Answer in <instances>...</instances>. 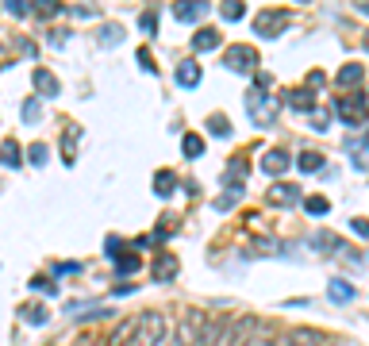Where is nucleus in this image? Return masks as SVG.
I'll return each instance as SVG.
<instances>
[{
	"mask_svg": "<svg viewBox=\"0 0 369 346\" xmlns=\"http://www.w3.org/2000/svg\"><path fill=\"white\" fill-rule=\"evenodd\" d=\"M165 338V320L162 312H139L131 320H123L112 331L108 346H158Z\"/></svg>",
	"mask_w": 369,
	"mask_h": 346,
	"instance_id": "obj_1",
	"label": "nucleus"
},
{
	"mask_svg": "<svg viewBox=\"0 0 369 346\" xmlns=\"http://www.w3.org/2000/svg\"><path fill=\"white\" fill-rule=\"evenodd\" d=\"M335 115L343 120V124H366L369 120V89L361 85V89H354V92H346V97H338L335 100Z\"/></svg>",
	"mask_w": 369,
	"mask_h": 346,
	"instance_id": "obj_2",
	"label": "nucleus"
},
{
	"mask_svg": "<svg viewBox=\"0 0 369 346\" xmlns=\"http://www.w3.org/2000/svg\"><path fill=\"white\" fill-rule=\"evenodd\" d=\"M204 335H208V315L197 312V308H189V312L181 315L173 343L177 346H204Z\"/></svg>",
	"mask_w": 369,
	"mask_h": 346,
	"instance_id": "obj_3",
	"label": "nucleus"
},
{
	"mask_svg": "<svg viewBox=\"0 0 369 346\" xmlns=\"http://www.w3.org/2000/svg\"><path fill=\"white\" fill-rule=\"evenodd\" d=\"M223 66L227 69H235V74H254L258 69V50L254 47H243V42H238V47H227V54H223Z\"/></svg>",
	"mask_w": 369,
	"mask_h": 346,
	"instance_id": "obj_4",
	"label": "nucleus"
},
{
	"mask_svg": "<svg viewBox=\"0 0 369 346\" xmlns=\"http://www.w3.org/2000/svg\"><path fill=\"white\" fill-rule=\"evenodd\" d=\"M285 27H288V12L285 8H265L262 16L254 19V35H262V39H277Z\"/></svg>",
	"mask_w": 369,
	"mask_h": 346,
	"instance_id": "obj_5",
	"label": "nucleus"
},
{
	"mask_svg": "<svg viewBox=\"0 0 369 346\" xmlns=\"http://www.w3.org/2000/svg\"><path fill=\"white\" fill-rule=\"evenodd\" d=\"M265 200H270L273 208H293L296 200H304V192H300V185H293V181H277Z\"/></svg>",
	"mask_w": 369,
	"mask_h": 346,
	"instance_id": "obj_6",
	"label": "nucleus"
},
{
	"mask_svg": "<svg viewBox=\"0 0 369 346\" xmlns=\"http://www.w3.org/2000/svg\"><path fill=\"white\" fill-rule=\"evenodd\" d=\"M335 85H338V89H343V92H354V89H361V85H366V69H361L358 62H350V66H343V69H338Z\"/></svg>",
	"mask_w": 369,
	"mask_h": 346,
	"instance_id": "obj_7",
	"label": "nucleus"
},
{
	"mask_svg": "<svg viewBox=\"0 0 369 346\" xmlns=\"http://www.w3.org/2000/svg\"><path fill=\"white\" fill-rule=\"evenodd\" d=\"M285 104L293 108V112H312V108H315V92L308 89V85H296V89L285 92Z\"/></svg>",
	"mask_w": 369,
	"mask_h": 346,
	"instance_id": "obj_8",
	"label": "nucleus"
},
{
	"mask_svg": "<svg viewBox=\"0 0 369 346\" xmlns=\"http://www.w3.org/2000/svg\"><path fill=\"white\" fill-rule=\"evenodd\" d=\"M288 170V154L281 147H273V150H265L262 154V173H270V177H281V173Z\"/></svg>",
	"mask_w": 369,
	"mask_h": 346,
	"instance_id": "obj_9",
	"label": "nucleus"
},
{
	"mask_svg": "<svg viewBox=\"0 0 369 346\" xmlns=\"http://www.w3.org/2000/svg\"><path fill=\"white\" fill-rule=\"evenodd\" d=\"M308 247L320 250V254H338V250H343V242H338L335 231H315L312 239H308Z\"/></svg>",
	"mask_w": 369,
	"mask_h": 346,
	"instance_id": "obj_10",
	"label": "nucleus"
},
{
	"mask_svg": "<svg viewBox=\"0 0 369 346\" xmlns=\"http://www.w3.org/2000/svg\"><path fill=\"white\" fill-rule=\"evenodd\" d=\"M150 277H154V281H173V277H177V258H173V254H158L154 265H150Z\"/></svg>",
	"mask_w": 369,
	"mask_h": 346,
	"instance_id": "obj_11",
	"label": "nucleus"
},
{
	"mask_svg": "<svg viewBox=\"0 0 369 346\" xmlns=\"http://www.w3.org/2000/svg\"><path fill=\"white\" fill-rule=\"evenodd\" d=\"M220 31H215V27H200L197 35H192V50H197V54H204V50H215L220 47Z\"/></svg>",
	"mask_w": 369,
	"mask_h": 346,
	"instance_id": "obj_12",
	"label": "nucleus"
},
{
	"mask_svg": "<svg viewBox=\"0 0 369 346\" xmlns=\"http://www.w3.org/2000/svg\"><path fill=\"white\" fill-rule=\"evenodd\" d=\"M177 85H181V89H197V85H200V66L192 62V58L177 66Z\"/></svg>",
	"mask_w": 369,
	"mask_h": 346,
	"instance_id": "obj_13",
	"label": "nucleus"
},
{
	"mask_svg": "<svg viewBox=\"0 0 369 346\" xmlns=\"http://www.w3.org/2000/svg\"><path fill=\"white\" fill-rule=\"evenodd\" d=\"M35 89H39V97H58L62 85H58V77L50 69H35Z\"/></svg>",
	"mask_w": 369,
	"mask_h": 346,
	"instance_id": "obj_14",
	"label": "nucleus"
},
{
	"mask_svg": "<svg viewBox=\"0 0 369 346\" xmlns=\"http://www.w3.org/2000/svg\"><path fill=\"white\" fill-rule=\"evenodd\" d=\"M346 150L354 154V165H358V170H369V135H361V142L350 139V142H346Z\"/></svg>",
	"mask_w": 369,
	"mask_h": 346,
	"instance_id": "obj_15",
	"label": "nucleus"
},
{
	"mask_svg": "<svg viewBox=\"0 0 369 346\" xmlns=\"http://www.w3.org/2000/svg\"><path fill=\"white\" fill-rule=\"evenodd\" d=\"M204 12H208V4H173V16H177L181 24H197Z\"/></svg>",
	"mask_w": 369,
	"mask_h": 346,
	"instance_id": "obj_16",
	"label": "nucleus"
},
{
	"mask_svg": "<svg viewBox=\"0 0 369 346\" xmlns=\"http://www.w3.org/2000/svg\"><path fill=\"white\" fill-rule=\"evenodd\" d=\"M173 189H177V177H173L170 170H158L154 173V192H158V197H170Z\"/></svg>",
	"mask_w": 369,
	"mask_h": 346,
	"instance_id": "obj_17",
	"label": "nucleus"
},
{
	"mask_svg": "<svg viewBox=\"0 0 369 346\" xmlns=\"http://www.w3.org/2000/svg\"><path fill=\"white\" fill-rule=\"evenodd\" d=\"M288 346H323V335L320 331H293V335H288Z\"/></svg>",
	"mask_w": 369,
	"mask_h": 346,
	"instance_id": "obj_18",
	"label": "nucleus"
},
{
	"mask_svg": "<svg viewBox=\"0 0 369 346\" xmlns=\"http://www.w3.org/2000/svg\"><path fill=\"white\" fill-rule=\"evenodd\" d=\"M300 170L304 173H323V154H320V150H304V154H300Z\"/></svg>",
	"mask_w": 369,
	"mask_h": 346,
	"instance_id": "obj_19",
	"label": "nucleus"
},
{
	"mask_svg": "<svg viewBox=\"0 0 369 346\" xmlns=\"http://www.w3.org/2000/svg\"><path fill=\"white\" fill-rule=\"evenodd\" d=\"M0 158H4V165H8V170H19V162H24V154H19V147L12 139L0 147Z\"/></svg>",
	"mask_w": 369,
	"mask_h": 346,
	"instance_id": "obj_20",
	"label": "nucleus"
},
{
	"mask_svg": "<svg viewBox=\"0 0 369 346\" xmlns=\"http://www.w3.org/2000/svg\"><path fill=\"white\" fill-rule=\"evenodd\" d=\"M331 300H335V304H346V300H354L350 281H331Z\"/></svg>",
	"mask_w": 369,
	"mask_h": 346,
	"instance_id": "obj_21",
	"label": "nucleus"
},
{
	"mask_svg": "<svg viewBox=\"0 0 369 346\" xmlns=\"http://www.w3.org/2000/svg\"><path fill=\"white\" fill-rule=\"evenodd\" d=\"M254 250H262V254H293L296 247H285V242H273V239H258Z\"/></svg>",
	"mask_w": 369,
	"mask_h": 346,
	"instance_id": "obj_22",
	"label": "nucleus"
},
{
	"mask_svg": "<svg viewBox=\"0 0 369 346\" xmlns=\"http://www.w3.org/2000/svg\"><path fill=\"white\" fill-rule=\"evenodd\" d=\"M31 12H35L39 19H54L58 12H62V4H50V0H35V4H31Z\"/></svg>",
	"mask_w": 369,
	"mask_h": 346,
	"instance_id": "obj_23",
	"label": "nucleus"
},
{
	"mask_svg": "<svg viewBox=\"0 0 369 346\" xmlns=\"http://www.w3.org/2000/svg\"><path fill=\"white\" fill-rule=\"evenodd\" d=\"M223 19H231V24H238V19L246 16V4H238V0H227V4H220Z\"/></svg>",
	"mask_w": 369,
	"mask_h": 346,
	"instance_id": "obj_24",
	"label": "nucleus"
},
{
	"mask_svg": "<svg viewBox=\"0 0 369 346\" xmlns=\"http://www.w3.org/2000/svg\"><path fill=\"white\" fill-rule=\"evenodd\" d=\"M208 131L227 139V135H231V120H227V115H208Z\"/></svg>",
	"mask_w": 369,
	"mask_h": 346,
	"instance_id": "obj_25",
	"label": "nucleus"
},
{
	"mask_svg": "<svg viewBox=\"0 0 369 346\" xmlns=\"http://www.w3.org/2000/svg\"><path fill=\"white\" fill-rule=\"evenodd\" d=\"M181 150H185V158H200V154H204V142H200V135H185Z\"/></svg>",
	"mask_w": 369,
	"mask_h": 346,
	"instance_id": "obj_26",
	"label": "nucleus"
},
{
	"mask_svg": "<svg viewBox=\"0 0 369 346\" xmlns=\"http://www.w3.org/2000/svg\"><path fill=\"white\" fill-rule=\"evenodd\" d=\"M238 197H243V192L227 189V192H223V197H220V200H215V204H212V208H215V212H231V208H235V204H238Z\"/></svg>",
	"mask_w": 369,
	"mask_h": 346,
	"instance_id": "obj_27",
	"label": "nucleus"
},
{
	"mask_svg": "<svg viewBox=\"0 0 369 346\" xmlns=\"http://www.w3.org/2000/svg\"><path fill=\"white\" fill-rule=\"evenodd\" d=\"M304 208H308L312 215H327V212H331L327 197H308V200H304Z\"/></svg>",
	"mask_w": 369,
	"mask_h": 346,
	"instance_id": "obj_28",
	"label": "nucleus"
},
{
	"mask_svg": "<svg viewBox=\"0 0 369 346\" xmlns=\"http://www.w3.org/2000/svg\"><path fill=\"white\" fill-rule=\"evenodd\" d=\"M238 346H273V338L265 335V331H254V335H246Z\"/></svg>",
	"mask_w": 369,
	"mask_h": 346,
	"instance_id": "obj_29",
	"label": "nucleus"
},
{
	"mask_svg": "<svg viewBox=\"0 0 369 346\" xmlns=\"http://www.w3.org/2000/svg\"><path fill=\"white\" fill-rule=\"evenodd\" d=\"M135 270H139V258L135 254H123L120 262H115V273H135Z\"/></svg>",
	"mask_w": 369,
	"mask_h": 346,
	"instance_id": "obj_30",
	"label": "nucleus"
},
{
	"mask_svg": "<svg viewBox=\"0 0 369 346\" xmlns=\"http://www.w3.org/2000/svg\"><path fill=\"white\" fill-rule=\"evenodd\" d=\"M39 100H27V104H24V124H39Z\"/></svg>",
	"mask_w": 369,
	"mask_h": 346,
	"instance_id": "obj_31",
	"label": "nucleus"
},
{
	"mask_svg": "<svg viewBox=\"0 0 369 346\" xmlns=\"http://www.w3.org/2000/svg\"><path fill=\"white\" fill-rule=\"evenodd\" d=\"M139 27H142V31H158V12H142Z\"/></svg>",
	"mask_w": 369,
	"mask_h": 346,
	"instance_id": "obj_32",
	"label": "nucleus"
},
{
	"mask_svg": "<svg viewBox=\"0 0 369 346\" xmlns=\"http://www.w3.org/2000/svg\"><path fill=\"white\" fill-rule=\"evenodd\" d=\"M350 231L358 239H369V220H350Z\"/></svg>",
	"mask_w": 369,
	"mask_h": 346,
	"instance_id": "obj_33",
	"label": "nucleus"
},
{
	"mask_svg": "<svg viewBox=\"0 0 369 346\" xmlns=\"http://www.w3.org/2000/svg\"><path fill=\"white\" fill-rule=\"evenodd\" d=\"M4 12H12V16H27V12H31V4H19V0H8V4H4Z\"/></svg>",
	"mask_w": 369,
	"mask_h": 346,
	"instance_id": "obj_34",
	"label": "nucleus"
},
{
	"mask_svg": "<svg viewBox=\"0 0 369 346\" xmlns=\"http://www.w3.org/2000/svg\"><path fill=\"white\" fill-rule=\"evenodd\" d=\"M120 39H123L120 27H104V31H100V42H120Z\"/></svg>",
	"mask_w": 369,
	"mask_h": 346,
	"instance_id": "obj_35",
	"label": "nucleus"
},
{
	"mask_svg": "<svg viewBox=\"0 0 369 346\" xmlns=\"http://www.w3.org/2000/svg\"><path fill=\"white\" fill-rule=\"evenodd\" d=\"M254 89L270 92V89H273V77H270V74H254Z\"/></svg>",
	"mask_w": 369,
	"mask_h": 346,
	"instance_id": "obj_36",
	"label": "nucleus"
},
{
	"mask_svg": "<svg viewBox=\"0 0 369 346\" xmlns=\"http://www.w3.org/2000/svg\"><path fill=\"white\" fill-rule=\"evenodd\" d=\"M27 320H31V323H47V308H39V304L27 308Z\"/></svg>",
	"mask_w": 369,
	"mask_h": 346,
	"instance_id": "obj_37",
	"label": "nucleus"
},
{
	"mask_svg": "<svg viewBox=\"0 0 369 346\" xmlns=\"http://www.w3.org/2000/svg\"><path fill=\"white\" fill-rule=\"evenodd\" d=\"M323 81H327V77H323V74H320V69H312V74H308V89H312V92H315V89H320V85H323Z\"/></svg>",
	"mask_w": 369,
	"mask_h": 346,
	"instance_id": "obj_38",
	"label": "nucleus"
},
{
	"mask_svg": "<svg viewBox=\"0 0 369 346\" xmlns=\"http://www.w3.org/2000/svg\"><path fill=\"white\" fill-rule=\"evenodd\" d=\"M31 162H35V165L47 162V147H31Z\"/></svg>",
	"mask_w": 369,
	"mask_h": 346,
	"instance_id": "obj_39",
	"label": "nucleus"
},
{
	"mask_svg": "<svg viewBox=\"0 0 369 346\" xmlns=\"http://www.w3.org/2000/svg\"><path fill=\"white\" fill-rule=\"evenodd\" d=\"M312 124H315V127H320V131H323V127L331 124V115H327V112H315V120H312Z\"/></svg>",
	"mask_w": 369,
	"mask_h": 346,
	"instance_id": "obj_40",
	"label": "nucleus"
},
{
	"mask_svg": "<svg viewBox=\"0 0 369 346\" xmlns=\"http://www.w3.org/2000/svg\"><path fill=\"white\" fill-rule=\"evenodd\" d=\"M74 12H77V16H81V19H89V16H97V8H85V4H77V8H74Z\"/></svg>",
	"mask_w": 369,
	"mask_h": 346,
	"instance_id": "obj_41",
	"label": "nucleus"
},
{
	"mask_svg": "<svg viewBox=\"0 0 369 346\" xmlns=\"http://www.w3.org/2000/svg\"><path fill=\"white\" fill-rule=\"evenodd\" d=\"M361 42H366V50H369V31H366V39H361Z\"/></svg>",
	"mask_w": 369,
	"mask_h": 346,
	"instance_id": "obj_42",
	"label": "nucleus"
}]
</instances>
